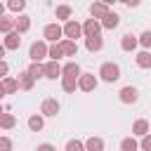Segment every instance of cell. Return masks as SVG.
<instances>
[{
	"label": "cell",
	"instance_id": "1",
	"mask_svg": "<svg viewBox=\"0 0 151 151\" xmlns=\"http://www.w3.org/2000/svg\"><path fill=\"white\" fill-rule=\"evenodd\" d=\"M99 78H101L104 83H116V80H120V66H118L116 61H104V64L99 66Z\"/></svg>",
	"mask_w": 151,
	"mask_h": 151
},
{
	"label": "cell",
	"instance_id": "2",
	"mask_svg": "<svg viewBox=\"0 0 151 151\" xmlns=\"http://www.w3.org/2000/svg\"><path fill=\"white\" fill-rule=\"evenodd\" d=\"M45 57H50L47 40H35V42H31V47H28V59H31V61H42Z\"/></svg>",
	"mask_w": 151,
	"mask_h": 151
},
{
	"label": "cell",
	"instance_id": "3",
	"mask_svg": "<svg viewBox=\"0 0 151 151\" xmlns=\"http://www.w3.org/2000/svg\"><path fill=\"white\" fill-rule=\"evenodd\" d=\"M61 35H64V28H61L59 24H47V26L42 28V38H45L47 42H52V45H54L57 40L61 42V40H64Z\"/></svg>",
	"mask_w": 151,
	"mask_h": 151
},
{
	"label": "cell",
	"instance_id": "4",
	"mask_svg": "<svg viewBox=\"0 0 151 151\" xmlns=\"http://www.w3.org/2000/svg\"><path fill=\"white\" fill-rule=\"evenodd\" d=\"M97 85H99V80H97L94 73H83L78 78V90L80 92H92V90H97Z\"/></svg>",
	"mask_w": 151,
	"mask_h": 151
},
{
	"label": "cell",
	"instance_id": "5",
	"mask_svg": "<svg viewBox=\"0 0 151 151\" xmlns=\"http://www.w3.org/2000/svg\"><path fill=\"white\" fill-rule=\"evenodd\" d=\"M118 99H120L123 104H134V101L139 99V90L132 87V85H125V87L118 92Z\"/></svg>",
	"mask_w": 151,
	"mask_h": 151
},
{
	"label": "cell",
	"instance_id": "6",
	"mask_svg": "<svg viewBox=\"0 0 151 151\" xmlns=\"http://www.w3.org/2000/svg\"><path fill=\"white\" fill-rule=\"evenodd\" d=\"M59 109H61L59 101L52 99V97H47V99H42V104H40V116H50V118H52V116L59 113Z\"/></svg>",
	"mask_w": 151,
	"mask_h": 151
},
{
	"label": "cell",
	"instance_id": "7",
	"mask_svg": "<svg viewBox=\"0 0 151 151\" xmlns=\"http://www.w3.org/2000/svg\"><path fill=\"white\" fill-rule=\"evenodd\" d=\"M64 35H66L68 40H76V38H80V35H85V33H83V26L71 19V21L64 24Z\"/></svg>",
	"mask_w": 151,
	"mask_h": 151
},
{
	"label": "cell",
	"instance_id": "8",
	"mask_svg": "<svg viewBox=\"0 0 151 151\" xmlns=\"http://www.w3.org/2000/svg\"><path fill=\"white\" fill-rule=\"evenodd\" d=\"M17 90H21L19 78H12V76L2 78V83H0V94H14Z\"/></svg>",
	"mask_w": 151,
	"mask_h": 151
},
{
	"label": "cell",
	"instance_id": "9",
	"mask_svg": "<svg viewBox=\"0 0 151 151\" xmlns=\"http://www.w3.org/2000/svg\"><path fill=\"white\" fill-rule=\"evenodd\" d=\"M64 76V66H59V61H47L45 64V78L47 80H57Z\"/></svg>",
	"mask_w": 151,
	"mask_h": 151
},
{
	"label": "cell",
	"instance_id": "10",
	"mask_svg": "<svg viewBox=\"0 0 151 151\" xmlns=\"http://www.w3.org/2000/svg\"><path fill=\"white\" fill-rule=\"evenodd\" d=\"M104 26H101V21L99 19H87L85 24H83V33H85V38H92V35H99V31H101Z\"/></svg>",
	"mask_w": 151,
	"mask_h": 151
},
{
	"label": "cell",
	"instance_id": "11",
	"mask_svg": "<svg viewBox=\"0 0 151 151\" xmlns=\"http://www.w3.org/2000/svg\"><path fill=\"white\" fill-rule=\"evenodd\" d=\"M109 12H111V9H109V5H104L101 0H97V2H92V5H90V17H92V19H104Z\"/></svg>",
	"mask_w": 151,
	"mask_h": 151
},
{
	"label": "cell",
	"instance_id": "12",
	"mask_svg": "<svg viewBox=\"0 0 151 151\" xmlns=\"http://www.w3.org/2000/svg\"><path fill=\"white\" fill-rule=\"evenodd\" d=\"M19 45H21V33H19V31L7 33L5 40H2V47H5V50H19Z\"/></svg>",
	"mask_w": 151,
	"mask_h": 151
},
{
	"label": "cell",
	"instance_id": "13",
	"mask_svg": "<svg viewBox=\"0 0 151 151\" xmlns=\"http://www.w3.org/2000/svg\"><path fill=\"white\" fill-rule=\"evenodd\" d=\"M137 45H139V38L132 35V33H125V35L120 38V50H123V52H134Z\"/></svg>",
	"mask_w": 151,
	"mask_h": 151
},
{
	"label": "cell",
	"instance_id": "14",
	"mask_svg": "<svg viewBox=\"0 0 151 151\" xmlns=\"http://www.w3.org/2000/svg\"><path fill=\"white\" fill-rule=\"evenodd\" d=\"M19 85H21V90H24V92H31V90H33V85H35V78H33L28 71H21V73H19Z\"/></svg>",
	"mask_w": 151,
	"mask_h": 151
},
{
	"label": "cell",
	"instance_id": "15",
	"mask_svg": "<svg viewBox=\"0 0 151 151\" xmlns=\"http://www.w3.org/2000/svg\"><path fill=\"white\" fill-rule=\"evenodd\" d=\"M132 134H134V137H146V134H149V120H144V118L134 120V123H132Z\"/></svg>",
	"mask_w": 151,
	"mask_h": 151
},
{
	"label": "cell",
	"instance_id": "16",
	"mask_svg": "<svg viewBox=\"0 0 151 151\" xmlns=\"http://www.w3.org/2000/svg\"><path fill=\"white\" fill-rule=\"evenodd\" d=\"M118 24H120V17H118L116 12H109V14L101 19V26H104L106 31H113V28H118Z\"/></svg>",
	"mask_w": 151,
	"mask_h": 151
},
{
	"label": "cell",
	"instance_id": "17",
	"mask_svg": "<svg viewBox=\"0 0 151 151\" xmlns=\"http://www.w3.org/2000/svg\"><path fill=\"white\" fill-rule=\"evenodd\" d=\"M85 47H87V52H99V50L104 47V38H101V35L85 38Z\"/></svg>",
	"mask_w": 151,
	"mask_h": 151
},
{
	"label": "cell",
	"instance_id": "18",
	"mask_svg": "<svg viewBox=\"0 0 151 151\" xmlns=\"http://www.w3.org/2000/svg\"><path fill=\"white\" fill-rule=\"evenodd\" d=\"M59 45H61V50H64V54H66V57H76V54H78V42H76V40L64 38Z\"/></svg>",
	"mask_w": 151,
	"mask_h": 151
},
{
	"label": "cell",
	"instance_id": "19",
	"mask_svg": "<svg viewBox=\"0 0 151 151\" xmlns=\"http://www.w3.org/2000/svg\"><path fill=\"white\" fill-rule=\"evenodd\" d=\"M42 127H45V120H42V116H38V113L28 116V130H31V132H40Z\"/></svg>",
	"mask_w": 151,
	"mask_h": 151
},
{
	"label": "cell",
	"instance_id": "20",
	"mask_svg": "<svg viewBox=\"0 0 151 151\" xmlns=\"http://www.w3.org/2000/svg\"><path fill=\"white\" fill-rule=\"evenodd\" d=\"M134 61H137L139 68H151V52H149V50H142V52L134 57Z\"/></svg>",
	"mask_w": 151,
	"mask_h": 151
},
{
	"label": "cell",
	"instance_id": "21",
	"mask_svg": "<svg viewBox=\"0 0 151 151\" xmlns=\"http://www.w3.org/2000/svg\"><path fill=\"white\" fill-rule=\"evenodd\" d=\"M139 149H142V146H139V142L134 139V134L120 139V151H139Z\"/></svg>",
	"mask_w": 151,
	"mask_h": 151
},
{
	"label": "cell",
	"instance_id": "22",
	"mask_svg": "<svg viewBox=\"0 0 151 151\" xmlns=\"http://www.w3.org/2000/svg\"><path fill=\"white\" fill-rule=\"evenodd\" d=\"M71 14H73V9L68 5H57V9H54V17L61 21H71Z\"/></svg>",
	"mask_w": 151,
	"mask_h": 151
},
{
	"label": "cell",
	"instance_id": "23",
	"mask_svg": "<svg viewBox=\"0 0 151 151\" xmlns=\"http://www.w3.org/2000/svg\"><path fill=\"white\" fill-rule=\"evenodd\" d=\"M0 31L7 35L12 31H17V19H9V17H0Z\"/></svg>",
	"mask_w": 151,
	"mask_h": 151
},
{
	"label": "cell",
	"instance_id": "24",
	"mask_svg": "<svg viewBox=\"0 0 151 151\" xmlns=\"http://www.w3.org/2000/svg\"><path fill=\"white\" fill-rule=\"evenodd\" d=\"M76 87H78V78H73V76H61V90H64V92H76Z\"/></svg>",
	"mask_w": 151,
	"mask_h": 151
},
{
	"label": "cell",
	"instance_id": "25",
	"mask_svg": "<svg viewBox=\"0 0 151 151\" xmlns=\"http://www.w3.org/2000/svg\"><path fill=\"white\" fill-rule=\"evenodd\" d=\"M26 71H28L35 80H38V78H45V66H42L40 61H31V66H28Z\"/></svg>",
	"mask_w": 151,
	"mask_h": 151
},
{
	"label": "cell",
	"instance_id": "26",
	"mask_svg": "<svg viewBox=\"0 0 151 151\" xmlns=\"http://www.w3.org/2000/svg\"><path fill=\"white\" fill-rule=\"evenodd\" d=\"M85 149L87 151H104V139L101 137H90L85 142Z\"/></svg>",
	"mask_w": 151,
	"mask_h": 151
},
{
	"label": "cell",
	"instance_id": "27",
	"mask_svg": "<svg viewBox=\"0 0 151 151\" xmlns=\"http://www.w3.org/2000/svg\"><path fill=\"white\" fill-rule=\"evenodd\" d=\"M28 28H31V17L28 14H19L17 17V31L19 33H26Z\"/></svg>",
	"mask_w": 151,
	"mask_h": 151
},
{
	"label": "cell",
	"instance_id": "28",
	"mask_svg": "<svg viewBox=\"0 0 151 151\" xmlns=\"http://www.w3.org/2000/svg\"><path fill=\"white\" fill-rule=\"evenodd\" d=\"M64 76H73V78H80V76H83V71H80L78 61H68V64L64 66Z\"/></svg>",
	"mask_w": 151,
	"mask_h": 151
},
{
	"label": "cell",
	"instance_id": "29",
	"mask_svg": "<svg viewBox=\"0 0 151 151\" xmlns=\"http://www.w3.org/2000/svg\"><path fill=\"white\" fill-rule=\"evenodd\" d=\"M14 125H17V118H14L12 113H2V116H0V127H2V130H12Z\"/></svg>",
	"mask_w": 151,
	"mask_h": 151
},
{
	"label": "cell",
	"instance_id": "30",
	"mask_svg": "<svg viewBox=\"0 0 151 151\" xmlns=\"http://www.w3.org/2000/svg\"><path fill=\"white\" fill-rule=\"evenodd\" d=\"M61 57H64V50H61V45H59V42L50 45V61H59Z\"/></svg>",
	"mask_w": 151,
	"mask_h": 151
},
{
	"label": "cell",
	"instance_id": "31",
	"mask_svg": "<svg viewBox=\"0 0 151 151\" xmlns=\"http://www.w3.org/2000/svg\"><path fill=\"white\" fill-rule=\"evenodd\" d=\"M64 151H87V149H85V144H83V142H78V139H68Z\"/></svg>",
	"mask_w": 151,
	"mask_h": 151
},
{
	"label": "cell",
	"instance_id": "32",
	"mask_svg": "<svg viewBox=\"0 0 151 151\" xmlns=\"http://www.w3.org/2000/svg\"><path fill=\"white\" fill-rule=\"evenodd\" d=\"M26 7V0H7V9H12V12H21Z\"/></svg>",
	"mask_w": 151,
	"mask_h": 151
},
{
	"label": "cell",
	"instance_id": "33",
	"mask_svg": "<svg viewBox=\"0 0 151 151\" xmlns=\"http://www.w3.org/2000/svg\"><path fill=\"white\" fill-rule=\"evenodd\" d=\"M139 45H142L144 50H151V31H144V33L139 35Z\"/></svg>",
	"mask_w": 151,
	"mask_h": 151
},
{
	"label": "cell",
	"instance_id": "34",
	"mask_svg": "<svg viewBox=\"0 0 151 151\" xmlns=\"http://www.w3.org/2000/svg\"><path fill=\"white\" fill-rule=\"evenodd\" d=\"M0 151H12V139H9L7 134L0 137Z\"/></svg>",
	"mask_w": 151,
	"mask_h": 151
},
{
	"label": "cell",
	"instance_id": "35",
	"mask_svg": "<svg viewBox=\"0 0 151 151\" xmlns=\"http://www.w3.org/2000/svg\"><path fill=\"white\" fill-rule=\"evenodd\" d=\"M139 146H142V151H151V132H149L146 137H142V142H139Z\"/></svg>",
	"mask_w": 151,
	"mask_h": 151
},
{
	"label": "cell",
	"instance_id": "36",
	"mask_svg": "<svg viewBox=\"0 0 151 151\" xmlns=\"http://www.w3.org/2000/svg\"><path fill=\"white\" fill-rule=\"evenodd\" d=\"M7 71H9V66H7V61L2 59V61H0V76H2V78H7Z\"/></svg>",
	"mask_w": 151,
	"mask_h": 151
},
{
	"label": "cell",
	"instance_id": "37",
	"mask_svg": "<svg viewBox=\"0 0 151 151\" xmlns=\"http://www.w3.org/2000/svg\"><path fill=\"white\" fill-rule=\"evenodd\" d=\"M35 151H57V149H54L52 144H47V142H45V144H38V149H35Z\"/></svg>",
	"mask_w": 151,
	"mask_h": 151
},
{
	"label": "cell",
	"instance_id": "38",
	"mask_svg": "<svg viewBox=\"0 0 151 151\" xmlns=\"http://www.w3.org/2000/svg\"><path fill=\"white\" fill-rule=\"evenodd\" d=\"M118 2H123L125 7H137V5L142 2V0H118Z\"/></svg>",
	"mask_w": 151,
	"mask_h": 151
},
{
	"label": "cell",
	"instance_id": "39",
	"mask_svg": "<svg viewBox=\"0 0 151 151\" xmlns=\"http://www.w3.org/2000/svg\"><path fill=\"white\" fill-rule=\"evenodd\" d=\"M101 2H104V5H109V7H111V5H113V2H118V0H101Z\"/></svg>",
	"mask_w": 151,
	"mask_h": 151
}]
</instances>
